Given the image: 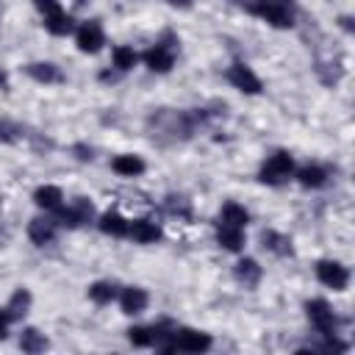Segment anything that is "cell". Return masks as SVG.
Returning a JSON list of instances; mask_svg holds the SVG:
<instances>
[{"label":"cell","instance_id":"6da1fadb","mask_svg":"<svg viewBox=\"0 0 355 355\" xmlns=\"http://www.w3.org/2000/svg\"><path fill=\"white\" fill-rule=\"evenodd\" d=\"M247 8L258 17H263L275 28H291L294 25V3L291 0H250Z\"/></svg>","mask_w":355,"mask_h":355},{"label":"cell","instance_id":"7a4b0ae2","mask_svg":"<svg viewBox=\"0 0 355 355\" xmlns=\"http://www.w3.org/2000/svg\"><path fill=\"white\" fill-rule=\"evenodd\" d=\"M294 172V161L288 153H275L263 166H261V180L269 183V186H280L291 178Z\"/></svg>","mask_w":355,"mask_h":355},{"label":"cell","instance_id":"3957f363","mask_svg":"<svg viewBox=\"0 0 355 355\" xmlns=\"http://www.w3.org/2000/svg\"><path fill=\"white\" fill-rule=\"evenodd\" d=\"M172 344H175V349H183V352H205L214 341L208 333L183 327V330H172Z\"/></svg>","mask_w":355,"mask_h":355},{"label":"cell","instance_id":"277c9868","mask_svg":"<svg viewBox=\"0 0 355 355\" xmlns=\"http://www.w3.org/2000/svg\"><path fill=\"white\" fill-rule=\"evenodd\" d=\"M305 311H308L311 324H313L319 333H324V336H333V333H336V316H333V311H330V305H327L324 300H311V302L305 305Z\"/></svg>","mask_w":355,"mask_h":355},{"label":"cell","instance_id":"5b68a950","mask_svg":"<svg viewBox=\"0 0 355 355\" xmlns=\"http://www.w3.org/2000/svg\"><path fill=\"white\" fill-rule=\"evenodd\" d=\"M316 275H319V280H322L324 286H330V288H336V291L347 288V283H349V272H347V266L338 263V261H319Z\"/></svg>","mask_w":355,"mask_h":355},{"label":"cell","instance_id":"8992f818","mask_svg":"<svg viewBox=\"0 0 355 355\" xmlns=\"http://www.w3.org/2000/svg\"><path fill=\"white\" fill-rule=\"evenodd\" d=\"M144 64H147L153 72H169L172 64H175V44H166V42L153 44V47L144 53Z\"/></svg>","mask_w":355,"mask_h":355},{"label":"cell","instance_id":"52a82bcc","mask_svg":"<svg viewBox=\"0 0 355 355\" xmlns=\"http://www.w3.org/2000/svg\"><path fill=\"white\" fill-rule=\"evenodd\" d=\"M92 214H94V205L89 202V200H83V197H78L69 208H58V222L64 225V227H80L83 222H89L92 219Z\"/></svg>","mask_w":355,"mask_h":355},{"label":"cell","instance_id":"ba28073f","mask_svg":"<svg viewBox=\"0 0 355 355\" xmlns=\"http://www.w3.org/2000/svg\"><path fill=\"white\" fill-rule=\"evenodd\" d=\"M227 80H230L239 92H244V94H258V92H261V78H258L250 67H244V64H233V67L227 69Z\"/></svg>","mask_w":355,"mask_h":355},{"label":"cell","instance_id":"9c48e42d","mask_svg":"<svg viewBox=\"0 0 355 355\" xmlns=\"http://www.w3.org/2000/svg\"><path fill=\"white\" fill-rule=\"evenodd\" d=\"M75 42H78L80 53H97L105 44V36H103V28L97 22H83L75 33Z\"/></svg>","mask_w":355,"mask_h":355},{"label":"cell","instance_id":"30bf717a","mask_svg":"<svg viewBox=\"0 0 355 355\" xmlns=\"http://www.w3.org/2000/svg\"><path fill=\"white\" fill-rule=\"evenodd\" d=\"M147 302H150V297H147V291L144 288H139V286H130V288H125L122 294H119V305H122V313H141L144 308H147Z\"/></svg>","mask_w":355,"mask_h":355},{"label":"cell","instance_id":"8fae6325","mask_svg":"<svg viewBox=\"0 0 355 355\" xmlns=\"http://www.w3.org/2000/svg\"><path fill=\"white\" fill-rule=\"evenodd\" d=\"M128 236L133 241H139V244H150V241L161 239V227L155 222H150V219H136V222L128 225Z\"/></svg>","mask_w":355,"mask_h":355},{"label":"cell","instance_id":"7c38bea8","mask_svg":"<svg viewBox=\"0 0 355 355\" xmlns=\"http://www.w3.org/2000/svg\"><path fill=\"white\" fill-rule=\"evenodd\" d=\"M28 236H31V241L33 244H39V247H44V244H50L53 241V236H55V222L53 219H31V225H28Z\"/></svg>","mask_w":355,"mask_h":355},{"label":"cell","instance_id":"4fadbf2b","mask_svg":"<svg viewBox=\"0 0 355 355\" xmlns=\"http://www.w3.org/2000/svg\"><path fill=\"white\" fill-rule=\"evenodd\" d=\"M216 241H219L225 250L239 252V250L244 247V233H241V227H233V225L219 222V227H216Z\"/></svg>","mask_w":355,"mask_h":355},{"label":"cell","instance_id":"5bb4252c","mask_svg":"<svg viewBox=\"0 0 355 355\" xmlns=\"http://www.w3.org/2000/svg\"><path fill=\"white\" fill-rule=\"evenodd\" d=\"M61 200H64V194H61L58 186H39L33 191V202L39 208H44V211H58L61 208Z\"/></svg>","mask_w":355,"mask_h":355},{"label":"cell","instance_id":"9a60e30c","mask_svg":"<svg viewBox=\"0 0 355 355\" xmlns=\"http://www.w3.org/2000/svg\"><path fill=\"white\" fill-rule=\"evenodd\" d=\"M25 69H28V75H31L33 80H39V83H58V80H61L58 67H55V64H47V61H44V64H42V61H39V64H28Z\"/></svg>","mask_w":355,"mask_h":355},{"label":"cell","instance_id":"2e32d148","mask_svg":"<svg viewBox=\"0 0 355 355\" xmlns=\"http://www.w3.org/2000/svg\"><path fill=\"white\" fill-rule=\"evenodd\" d=\"M114 172L125 175V178H136L144 172V161L139 155H116L114 158Z\"/></svg>","mask_w":355,"mask_h":355},{"label":"cell","instance_id":"e0dca14e","mask_svg":"<svg viewBox=\"0 0 355 355\" xmlns=\"http://www.w3.org/2000/svg\"><path fill=\"white\" fill-rule=\"evenodd\" d=\"M97 225H100V230H103L105 236H125V233H128V222H125L116 211H105Z\"/></svg>","mask_w":355,"mask_h":355},{"label":"cell","instance_id":"ac0fdd59","mask_svg":"<svg viewBox=\"0 0 355 355\" xmlns=\"http://www.w3.org/2000/svg\"><path fill=\"white\" fill-rule=\"evenodd\" d=\"M261 241H263V250L275 252V255H291V241L275 230H263L261 233Z\"/></svg>","mask_w":355,"mask_h":355},{"label":"cell","instance_id":"d6986e66","mask_svg":"<svg viewBox=\"0 0 355 355\" xmlns=\"http://www.w3.org/2000/svg\"><path fill=\"white\" fill-rule=\"evenodd\" d=\"M236 277H239V283H244V286H255V283L261 280V266H258V261L241 258V261L236 263Z\"/></svg>","mask_w":355,"mask_h":355},{"label":"cell","instance_id":"ffe728a7","mask_svg":"<svg viewBox=\"0 0 355 355\" xmlns=\"http://www.w3.org/2000/svg\"><path fill=\"white\" fill-rule=\"evenodd\" d=\"M44 28L55 36H67V33H72V17L64 11H53L44 17Z\"/></svg>","mask_w":355,"mask_h":355},{"label":"cell","instance_id":"44dd1931","mask_svg":"<svg viewBox=\"0 0 355 355\" xmlns=\"http://www.w3.org/2000/svg\"><path fill=\"white\" fill-rule=\"evenodd\" d=\"M28 305H31V291H28V288H17V291L11 294V300H8V305H6V313H8L11 322H14V319L25 316Z\"/></svg>","mask_w":355,"mask_h":355},{"label":"cell","instance_id":"7402d4cb","mask_svg":"<svg viewBox=\"0 0 355 355\" xmlns=\"http://www.w3.org/2000/svg\"><path fill=\"white\" fill-rule=\"evenodd\" d=\"M297 178H300V183L305 186V189H319V186H324L327 183V172L322 169V166H302L300 172H297Z\"/></svg>","mask_w":355,"mask_h":355},{"label":"cell","instance_id":"603a6c76","mask_svg":"<svg viewBox=\"0 0 355 355\" xmlns=\"http://www.w3.org/2000/svg\"><path fill=\"white\" fill-rule=\"evenodd\" d=\"M19 347H22L25 352H42V349H47V338H44V333H39L36 327H28V330H22V336H19Z\"/></svg>","mask_w":355,"mask_h":355},{"label":"cell","instance_id":"cb8c5ba5","mask_svg":"<svg viewBox=\"0 0 355 355\" xmlns=\"http://www.w3.org/2000/svg\"><path fill=\"white\" fill-rule=\"evenodd\" d=\"M114 67L119 69V72H128V69H133L136 67V61H139V55H136V50L133 47H128V44H119V47H114Z\"/></svg>","mask_w":355,"mask_h":355},{"label":"cell","instance_id":"d4e9b609","mask_svg":"<svg viewBox=\"0 0 355 355\" xmlns=\"http://www.w3.org/2000/svg\"><path fill=\"white\" fill-rule=\"evenodd\" d=\"M222 222L225 225H233V227H244L250 222V214L241 205H236V202H225L222 205Z\"/></svg>","mask_w":355,"mask_h":355},{"label":"cell","instance_id":"484cf974","mask_svg":"<svg viewBox=\"0 0 355 355\" xmlns=\"http://www.w3.org/2000/svg\"><path fill=\"white\" fill-rule=\"evenodd\" d=\"M89 297H92L97 305H105V302H111V300L116 297V286L108 283V280H97V283L89 286Z\"/></svg>","mask_w":355,"mask_h":355},{"label":"cell","instance_id":"4316f807","mask_svg":"<svg viewBox=\"0 0 355 355\" xmlns=\"http://www.w3.org/2000/svg\"><path fill=\"white\" fill-rule=\"evenodd\" d=\"M128 338L133 347H150L153 344V327H130Z\"/></svg>","mask_w":355,"mask_h":355},{"label":"cell","instance_id":"83f0119b","mask_svg":"<svg viewBox=\"0 0 355 355\" xmlns=\"http://www.w3.org/2000/svg\"><path fill=\"white\" fill-rule=\"evenodd\" d=\"M36 3V8L47 17V14H53V11H61V6H58V0H33Z\"/></svg>","mask_w":355,"mask_h":355},{"label":"cell","instance_id":"f1b7e54d","mask_svg":"<svg viewBox=\"0 0 355 355\" xmlns=\"http://www.w3.org/2000/svg\"><path fill=\"white\" fill-rule=\"evenodd\" d=\"M14 133H17V128H14V125L0 122V141H14Z\"/></svg>","mask_w":355,"mask_h":355},{"label":"cell","instance_id":"f546056e","mask_svg":"<svg viewBox=\"0 0 355 355\" xmlns=\"http://www.w3.org/2000/svg\"><path fill=\"white\" fill-rule=\"evenodd\" d=\"M8 322H11V316H8L6 311H0V338H6V327H8Z\"/></svg>","mask_w":355,"mask_h":355},{"label":"cell","instance_id":"4dcf8cb0","mask_svg":"<svg viewBox=\"0 0 355 355\" xmlns=\"http://www.w3.org/2000/svg\"><path fill=\"white\" fill-rule=\"evenodd\" d=\"M169 6H175V8H191V3L194 0H166Z\"/></svg>","mask_w":355,"mask_h":355},{"label":"cell","instance_id":"1f68e13d","mask_svg":"<svg viewBox=\"0 0 355 355\" xmlns=\"http://www.w3.org/2000/svg\"><path fill=\"white\" fill-rule=\"evenodd\" d=\"M6 83H8V75H6L3 69H0V86H6Z\"/></svg>","mask_w":355,"mask_h":355}]
</instances>
